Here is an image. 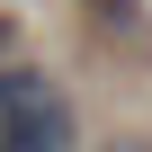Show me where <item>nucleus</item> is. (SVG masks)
Listing matches in <instances>:
<instances>
[{
	"label": "nucleus",
	"mask_w": 152,
	"mask_h": 152,
	"mask_svg": "<svg viewBox=\"0 0 152 152\" xmlns=\"http://www.w3.org/2000/svg\"><path fill=\"white\" fill-rule=\"evenodd\" d=\"M99 152H152V134H107Z\"/></svg>",
	"instance_id": "obj_2"
},
{
	"label": "nucleus",
	"mask_w": 152,
	"mask_h": 152,
	"mask_svg": "<svg viewBox=\"0 0 152 152\" xmlns=\"http://www.w3.org/2000/svg\"><path fill=\"white\" fill-rule=\"evenodd\" d=\"M0 152H72V99L54 90V72H0Z\"/></svg>",
	"instance_id": "obj_1"
},
{
	"label": "nucleus",
	"mask_w": 152,
	"mask_h": 152,
	"mask_svg": "<svg viewBox=\"0 0 152 152\" xmlns=\"http://www.w3.org/2000/svg\"><path fill=\"white\" fill-rule=\"evenodd\" d=\"M9 45H18V27H9V9H0V54H9Z\"/></svg>",
	"instance_id": "obj_3"
}]
</instances>
